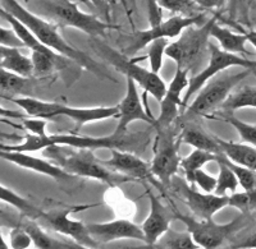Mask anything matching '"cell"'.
I'll list each match as a JSON object with an SVG mask.
<instances>
[{"label": "cell", "instance_id": "obj_1", "mask_svg": "<svg viewBox=\"0 0 256 249\" xmlns=\"http://www.w3.org/2000/svg\"><path fill=\"white\" fill-rule=\"evenodd\" d=\"M2 8L6 9V12L13 14L16 18H18L22 23L26 24L35 33L36 37L42 44L49 46L50 49L60 54L62 56L70 59L78 65L84 67V69L95 73L96 75L102 77V78H108V74L102 70V68L91 56H88L86 52L81 51L77 47L72 46L64 40L63 36L59 33L56 26L45 20L44 18L30 12L28 9L20 5L17 0H2Z\"/></svg>", "mask_w": 256, "mask_h": 249}, {"label": "cell", "instance_id": "obj_2", "mask_svg": "<svg viewBox=\"0 0 256 249\" xmlns=\"http://www.w3.org/2000/svg\"><path fill=\"white\" fill-rule=\"evenodd\" d=\"M50 146H60V147L84 148V150H95V148H118L127 150L131 146V139L128 137H116L114 134L109 137H84L77 134H45L36 136L28 134L24 137V142L20 145H0V151H18V152H34V151L45 150Z\"/></svg>", "mask_w": 256, "mask_h": 249}, {"label": "cell", "instance_id": "obj_3", "mask_svg": "<svg viewBox=\"0 0 256 249\" xmlns=\"http://www.w3.org/2000/svg\"><path fill=\"white\" fill-rule=\"evenodd\" d=\"M14 104L22 107L27 115L32 118L56 119L58 116H67L77 124V129L86 123L98 122L104 119L114 118L120 115V106L113 107H70L59 102L41 101L32 97H10Z\"/></svg>", "mask_w": 256, "mask_h": 249}, {"label": "cell", "instance_id": "obj_4", "mask_svg": "<svg viewBox=\"0 0 256 249\" xmlns=\"http://www.w3.org/2000/svg\"><path fill=\"white\" fill-rule=\"evenodd\" d=\"M220 18V10H216L214 17L200 26H190L180 33V38L168 44L166 55L173 59L177 67L187 70H195L200 67L205 52L209 51V36L212 24Z\"/></svg>", "mask_w": 256, "mask_h": 249}, {"label": "cell", "instance_id": "obj_5", "mask_svg": "<svg viewBox=\"0 0 256 249\" xmlns=\"http://www.w3.org/2000/svg\"><path fill=\"white\" fill-rule=\"evenodd\" d=\"M36 4L44 14L62 26L74 27L92 37H104L108 29L116 28V26L105 23L96 15L80 10L70 0H36Z\"/></svg>", "mask_w": 256, "mask_h": 249}, {"label": "cell", "instance_id": "obj_6", "mask_svg": "<svg viewBox=\"0 0 256 249\" xmlns=\"http://www.w3.org/2000/svg\"><path fill=\"white\" fill-rule=\"evenodd\" d=\"M45 155L52 157L59 166H62L64 170H67L73 175L102 180L110 186L130 179L124 175L123 177L116 175V171L102 165L100 160L96 159L88 151H84V148H82L80 152H74V154L62 155L59 146H50V147L45 148Z\"/></svg>", "mask_w": 256, "mask_h": 249}, {"label": "cell", "instance_id": "obj_7", "mask_svg": "<svg viewBox=\"0 0 256 249\" xmlns=\"http://www.w3.org/2000/svg\"><path fill=\"white\" fill-rule=\"evenodd\" d=\"M92 47L100 56L109 61L114 68L126 74V77H131L144 88L145 93H152L158 101L164 99L166 92V86L164 81L159 77V73L148 70L145 68L137 65L136 60L127 59L124 54H120L112 49L108 45L102 44L99 40H95Z\"/></svg>", "mask_w": 256, "mask_h": 249}, {"label": "cell", "instance_id": "obj_8", "mask_svg": "<svg viewBox=\"0 0 256 249\" xmlns=\"http://www.w3.org/2000/svg\"><path fill=\"white\" fill-rule=\"evenodd\" d=\"M252 69L244 68L236 74H228L208 83L198 93L195 101L187 109L184 119H195L198 116H209L216 109H220L223 102L232 93L237 84L241 83Z\"/></svg>", "mask_w": 256, "mask_h": 249}, {"label": "cell", "instance_id": "obj_9", "mask_svg": "<svg viewBox=\"0 0 256 249\" xmlns=\"http://www.w3.org/2000/svg\"><path fill=\"white\" fill-rule=\"evenodd\" d=\"M176 218L186 225L187 230L191 233L192 238L195 239L196 243L200 246V248L212 249L218 248L227 238L240 230L244 224V214L224 225L212 223V219L204 220V219H195L187 215H182L180 212L176 211Z\"/></svg>", "mask_w": 256, "mask_h": 249}, {"label": "cell", "instance_id": "obj_10", "mask_svg": "<svg viewBox=\"0 0 256 249\" xmlns=\"http://www.w3.org/2000/svg\"><path fill=\"white\" fill-rule=\"evenodd\" d=\"M205 15L202 14H194V15H184V14H176L166 20H162L159 24L152 26L145 31H138L134 33L131 37V42L126 47L123 51L126 56L134 55L138 50L148 46L152 41L156 38H174L180 36L187 27L190 26H200L205 23Z\"/></svg>", "mask_w": 256, "mask_h": 249}, {"label": "cell", "instance_id": "obj_11", "mask_svg": "<svg viewBox=\"0 0 256 249\" xmlns=\"http://www.w3.org/2000/svg\"><path fill=\"white\" fill-rule=\"evenodd\" d=\"M209 64L206 65V68L201 69L190 79L188 87H187L186 93L184 96V107L186 106L192 96L204 87L205 83L209 79H212L214 75H216L222 70L228 69L230 67H241L252 70L256 69V60H248V59L238 56L237 54L220 50L218 46L212 44H209Z\"/></svg>", "mask_w": 256, "mask_h": 249}, {"label": "cell", "instance_id": "obj_12", "mask_svg": "<svg viewBox=\"0 0 256 249\" xmlns=\"http://www.w3.org/2000/svg\"><path fill=\"white\" fill-rule=\"evenodd\" d=\"M180 141H174L170 128L159 129V136L156 139L154 159L152 161L150 171L166 187L172 184L178 166L180 165V157L178 155V147Z\"/></svg>", "mask_w": 256, "mask_h": 249}, {"label": "cell", "instance_id": "obj_13", "mask_svg": "<svg viewBox=\"0 0 256 249\" xmlns=\"http://www.w3.org/2000/svg\"><path fill=\"white\" fill-rule=\"evenodd\" d=\"M35 221L59 234L68 235L84 248H98L100 244L90 235L88 225L70 219V211H41Z\"/></svg>", "mask_w": 256, "mask_h": 249}, {"label": "cell", "instance_id": "obj_14", "mask_svg": "<svg viewBox=\"0 0 256 249\" xmlns=\"http://www.w3.org/2000/svg\"><path fill=\"white\" fill-rule=\"evenodd\" d=\"M188 73L190 70L184 68L177 67L176 69L173 81L166 88L164 99L160 101V114L155 123V128H158V131L170 128L180 114V107H184V99L180 97V95L184 88L188 87Z\"/></svg>", "mask_w": 256, "mask_h": 249}, {"label": "cell", "instance_id": "obj_15", "mask_svg": "<svg viewBox=\"0 0 256 249\" xmlns=\"http://www.w3.org/2000/svg\"><path fill=\"white\" fill-rule=\"evenodd\" d=\"M118 106H120L118 124H116V132L113 133L116 137L124 136L128 129V125L132 122H136V120H142V122H146L155 127L156 119L152 118L144 107V105L141 104L140 95L137 91V83L131 77H127L126 96Z\"/></svg>", "mask_w": 256, "mask_h": 249}, {"label": "cell", "instance_id": "obj_16", "mask_svg": "<svg viewBox=\"0 0 256 249\" xmlns=\"http://www.w3.org/2000/svg\"><path fill=\"white\" fill-rule=\"evenodd\" d=\"M180 192L186 200L187 206L196 218L209 220L222 209L230 206V196H219L212 193H198L192 187L186 186L180 180Z\"/></svg>", "mask_w": 256, "mask_h": 249}, {"label": "cell", "instance_id": "obj_17", "mask_svg": "<svg viewBox=\"0 0 256 249\" xmlns=\"http://www.w3.org/2000/svg\"><path fill=\"white\" fill-rule=\"evenodd\" d=\"M88 230L98 243H110L118 239H136L145 243V234H144L142 228L130 220L88 224Z\"/></svg>", "mask_w": 256, "mask_h": 249}, {"label": "cell", "instance_id": "obj_18", "mask_svg": "<svg viewBox=\"0 0 256 249\" xmlns=\"http://www.w3.org/2000/svg\"><path fill=\"white\" fill-rule=\"evenodd\" d=\"M0 156L2 159L6 161L12 162L14 165L20 166V168L28 169V170L36 171L40 174L48 175L52 179L64 182V180H70L73 178V174L64 170L62 166L58 164H52V162L46 161V160H41L38 157L30 156L26 152H18V151H0Z\"/></svg>", "mask_w": 256, "mask_h": 249}, {"label": "cell", "instance_id": "obj_19", "mask_svg": "<svg viewBox=\"0 0 256 249\" xmlns=\"http://www.w3.org/2000/svg\"><path fill=\"white\" fill-rule=\"evenodd\" d=\"M148 200H150V214L141 228L145 234V243L148 247H152L159 241V238L169 229L173 214L152 192H148Z\"/></svg>", "mask_w": 256, "mask_h": 249}, {"label": "cell", "instance_id": "obj_20", "mask_svg": "<svg viewBox=\"0 0 256 249\" xmlns=\"http://www.w3.org/2000/svg\"><path fill=\"white\" fill-rule=\"evenodd\" d=\"M100 162L110 170L128 178L145 179L148 173H152L148 164L142 159L130 152H124L123 150H118V148H112L110 159L102 160Z\"/></svg>", "mask_w": 256, "mask_h": 249}, {"label": "cell", "instance_id": "obj_21", "mask_svg": "<svg viewBox=\"0 0 256 249\" xmlns=\"http://www.w3.org/2000/svg\"><path fill=\"white\" fill-rule=\"evenodd\" d=\"M180 141V143H186V145L192 146L198 150H204L216 155L223 154L218 138L210 136L206 132L202 131L200 127H196L194 124H187L182 129Z\"/></svg>", "mask_w": 256, "mask_h": 249}, {"label": "cell", "instance_id": "obj_22", "mask_svg": "<svg viewBox=\"0 0 256 249\" xmlns=\"http://www.w3.org/2000/svg\"><path fill=\"white\" fill-rule=\"evenodd\" d=\"M218 142L220 145L222 151H223V155L228 157L230 161L256 171L255 146L248 145V143H236L232 142V141H224L222 138H218Z\"/></svg>", "mask_w": 256, "mask_h": 249}, {"label": "cell", "instance_id": "obj_23", "mask_svg": "<svg viewBox=\"0 0 256 249\" xmlns=\"http://www.w3.org/2000/svg\"><path fill=\"white\" fill-rule=\"evenodd\" d=\"M0 68L30 77L34 72L32 59L24 55L18 47H8L0 45Z\"/></svg>", "mask_w": 256, "mask_h": 249}, {"label": "cell", "instance_id": "obj_24", "mask_svg": "<svg viewBox=\"0 0 256 249\" xmlns=\"http://www.w3.org/2000/svg\"><path fill=\"white\" fill-rule=\"evenodd\" d=\"M210 36L216 38L220 44L222 49L233 54H250L246 49V42L248 41V33H234L230 29L222 27L216 20L212 24Z\"/></svg>", "mask_w": 256, "mask_h": 249}, {"label": "cell", "instance_id": "obj_25", "mask_svg": "<svg viewBox=\"0 0 256 249\" xmlns=\"http://www.w3.org/2000/svg\"><path fill=\"white\" fill-rule=\"evenodd\" d=\"M24 228L27 233L30 234V237L32 238V242L35 244V248L40 249H80L84 248L82 246H80L78 243H66V242H60L56 238H52L50 235H48L44 230L41 229L38 226V223H36L35 220H31L28 219V221L24 224Z\"/></svg>", "mask_w": 256, "mask_h": 249}, {"label": "cell", "instance_id": "obj_26", "mask_svg": "<svg viewBox=\"0 0 256 249\" xmlns=\"http://www.w3.org/2000/svg\"><path fill=\"white\" fill-rule=\"evenodd\" d=\"M198 247L200 246L196 243L188 230L186 233H180L177 230L168 229L159 238V241L152 246V248L196 249Z\"/></svg>", "mask_w": 256, "mask_h": 249}, {"label": "cell", "instance_id": "obj_27", "mask_svg": "<svg viewBox=\"0 0 256 249\" xmlns=\"http://www.w3.org/2000/svg\"><path fill=\"white\" fill-rule=\"evenodd\" d=\"M244 107H255L256 109V86H244L237 91H232L223 105L220 106L224 111H234Z\"/></svg>", "mask_w": 256, "mask_h": 249}, {"label": "cell", "instance_id": "obj_28", "mask_svg": "<svg viewBox=\"0 0 256 249\" xmlns=\"http://www.w3.org/2000/svg\"><path fill=\"white\" fill-rule=\"evenodd\" d=\"M216 157H218V155L212 154V152L195 148V151L191 152L188 156L180 160V168L184 169L187 182L192 184L194 179H195L196 171L200 170L204 165H206L208 162L216 161Z\"/></svg>", "mask_w": 256, "mask_h": 249}, {"label": "cell", "instance_id": "obj_29", "mask_svg": "<svg viewBox=\"0 0 256 249\" xmlns=\"http://www.w3.org/2000/svg\"><path fill=\"white\" fill-rule=\"evenodd\" d=\"M0 192H2V193H0V197H2V201H3V202L12 205L13 207H16L18 211L22 212L24 215H26L27 218L31 219V220H36V219H38L41 210L38 209L36 206L32 205L30 201L24 200V197H20V196L16 194L14 192L9 191V189L6 188L4 186H2Z\"/></svg>", "mask_w": 256, "mask_h": 249}, {"label": "cell", "instance_id": "obj_30", "mask_svg": "<svg viewBox=\"0 0 256 249\" xmlns=\"http://www.w3.org/2000/svg\"><path fill=\"white\" fill-rule=\"evenodd\" d=\"M216 162H218L219 165V177L218 183H216V194H219V196H227L226 193H227L228 191L234 193L237 189V186L240 184L236 174H234L232 171V169H230L226 162L222 161L219 157H216Z\"/></svg>", "mask_w": 256, "mask_h": 249}, {"label": "cell", "instance_id": "obj_31", "mask_svg": "<svg viewBox=\"0 0 256 249\" xmlns=\"http://www.w3.org/2000/svg\"><path fill=\"white\" fill-rule=\"evenodd\" d=\"M27 82H28V79L24 75L9 72V70L3 69V68L0 70V88H2L3 96L6 93H8L9 96L18 95L26 88Z\"/></svg>", "mask_w": 256, "mask_h": 249}, {"label": "cell", "instance_id": "obj_32", "mask_svg": "<svg viewBox=\"0 0 256 249\" xmlns=\"http://www.w3.org/2000/svg\"><path fill=\"white\" fill-rule=\"evenodd\" d=\"M32 64H34V72L36 74H46L50 70L54 69L56 65H58L60 61V54H58L56 51H50V52H44V51H32Z\"/></svg>", "mask_w": 256, "mask_h": 249}, {"label": "cell", "instance_id": "obj_33", "mask_svg": "<svg viewBox=\"0 0 256 249\" xmlns=\"http://www.w3.org/2000/svg\"><path fill=\"white\" fill-rule=\"evenodd\" d=\"M219 159L223 162H226L232 171L236 174L237 179L240 182V186L244 189V191H251V189L255 188L256 186V171L251 170V169L246 168V166H242L236 164V162L230 161L228 157L224 156L223 154L218 155Z\"/></svg>", "mask_w": 256, "mask_h": 249}, {"label": "cell", "instance_id": "obj_34", "mask_svg": "<svg viewBox=\"0 0 256 249\" xmlns=\"http://www.w3.org/2000/svg\"><path fill=\"white\" fill-rule=\"evenodd\" d=\"M224 122L232 125L237 132H238L240 137H241L242 142L248 143V145L255 146L256 147V125L248 124L244 123L232 114H227V115L222 116Z\"/></svg>", "mask_w": 256, "mask_h": 249}, {"label": "cell", "instance_id": "obj_35", "mask_svg": "<svg viewBox=\"0 0 256 249\" xmlns=\"http://www.w3.org/2000/svg\"><path fill=\"white\" fill-rule=\"evenodd\" d=\"M148 59L150 61V68L152 72L159 73L163 67V55L166 54V49L168 46V40L166 37L156 38L148 45Z\"/></svg>", "mask_w": 256, "mask_h": 249}, {"label": "cell", "instance_id": "obj_36", "mask_svg": "<svg viewBox=\"0 0 256 249\" xmlns=\"http://www.w3.org/2000/svg\"><path fill=\"white\" fill-rule=\"evenodd\" d=\"M230 206L240 210L242 214H248L256 210V187L244 193H234L230 196Z\"/></svg>", "mask_w": 256, "mask_h": 249}, {"label": "cell", "instance_id": "obj_37", "mask_svg": "<svg viewBox=\"0 0 256 249\" xmlns=\"http://www.w3.org/2000/svg\"><path fill=\"white\" fill-rule=\"evenodd\" d=\"M158 5L162 9H166L169 12L177 14L194 15L196 5L195 0H156Z\"/></svg>", "mask_w": 256, "mask_h": 249}, {"label": "cell", "instance_id": "obj_38", "mask_svg": "<svg viewBox=\"0 0 256 249\" xmlns=\"http://www.w3.org/2000/svg\"><path fill=\"white\" fill-rule=\"evenodd\" d=\"M30 244H34L32 238L28 233L24 230V226L16 228L10 232V248L13 249H24L28 248Z\"/></svg>", "mask_w": 256, "mask_h": 249}, {"label": "cell", "instance_id": "obj_39", "mask_svg": "<svg viewBox=\"0 0 256 249\" xmlns=\"http://www.w3.org/2000/svg\"><path fill=\"white\" fill-rule=\"evenodd\" d=\"M0 45L8 47H18V49L26 46L14 29H6L4 27L0 28Z\"/></svg>", "mask_w": 256, "mask_h": 249}, {"label": "cell", "instance_id": "obj_40", "mask_svg": "<svg viewBox=\"0 0 256 249\" xmlns=\"http://www.w3.org/2000/svg\"><path fill=\"white\" fill-rule=\"evenodd\" d=\"M194 183H196V184H198L202 191L206 192V193H212V192H216L218 179H216V178L212 177V175H209L208 173H205V171H202L200 169V170H198L195 173Z\"/></svg>", "mask_w": 256, "mask_h": 249}, {"label": "cell", "instance_id": "obj_41", "mask_svg": "<svg viewBox=\"0 0 256 249\" xmlns=\"http://www.w3.org/2000/svg\"><path fill=\"white\" fill-rule=\"evenodd\" d=\"M22 124L24 125L27 131L32 132V134H36V136H45L46 131H45V127H46V119L42 118H34V119H24L22 120Z\"/></svg>", "mask_w": 256, "mask_h": 249}, {"label": "cell", "instance_id": "obj_42", "mask_svg": "<svg viewBox=\"0 0 256 249\" xmlns=\"http://www.w3.org/2000/svg\"><path fill=\"white\" fill-rule=\"evenodd\" d=\"M224 1L226 0H195V3L198 4V6L206 9H216V10H220Z\"/></svg>", "mask_w": 256, "mask_h": 249}, {"label": "cell", "instance_id": "obj_43", "mask_svg": "<svg viewBox=\"0 0 256 249\" xmlns=\"http://www.w3.org/2000/svg\"><path fill=\"white\" fill-rule=\"evenodd\" d=\"M233 248H250V249H256V233L255 234L250 235L248 238H246L244 242L233 246Z\"/></svg>", "mask_w": 256, "mask_h": 249}, {"label": "cell", "instance_id": "obj_44", "mask_svg": "<svg viewBox=\"0 0 256 249\" xmlns=\"http://www.w3.org/2000/svg\"><path fill=\"white\" fill-rule=\"evenodd\" d=\"M90 1L96 9L108 15V0H90Z\"/></svg>", "mask_w": 256, "mask_h": 249}, {"label": "cell", "instance_id": "obj_45", "mask_svg": "<svg viewBox=\"0 0 256 249\" xmlns=\"http://www.w3.org/2000/svg\"><path fill=\"white\" fill-rule=\"evenodd\" d=\"M250 13H251V15H250L251 22H252L254 26L256 27V1H255V3L252 4V5H251V8H250Z\"/></svg>", "mask_w": 256, "mask_h": 249}, {"label": "cell", "instance_id": "obj_46", "mask_svg": "<svg viewBox=\"0 0 256 249\" xmlns=\"http://www.w3.org/2000/svg\"><path fill=\"white\" fill-rule=\"evenodd\" d=\"M248 41H250L251 44H252V46L256 49V31L248 32Z\"/></svg>", "mask_w": 256, "mask_h": 249}, {"label": "cell", "instance_id": "obj_47", "mask_svg": "<svg viewBox=\"0 0 256 249\" xmlns=\"http://www.w3.org/2000/svg\"><path fill=\"white\" fill-rule=\"evenodd\" d=\"M78 1H81V3L86 4V5H88V6H94L92 3H91L90 0H78Z\"/></svg>", "mask_w": 256, "mask_h": 249}, {"label": "cell", "instance_id": "obj_48", "mask_svg": "<svg viewBox=\"0 0 256 249\" xmlns=\"http://www.w3.org/2000/svg\"><path fill=\"white\" fill-rule=\"evenodd\" d=\"M24 1H26V3H28V1H30V0H24Z\"/></svg>", "mask_w": 256, "mask_h": 249}, {"label": "cell", "instance_id": "obj_49", "mask_svg": "<svg viewBox=\"0 0 256 249\" xmlns=\"http://www.w3.org/2000/svg\"><path fill=\"white\" fill-rule=\"evenodd\" d=\"M131 1H134V0H131Z\"/></svg>", "mask_w": 256, "mask_h": 249}]
</instances>
